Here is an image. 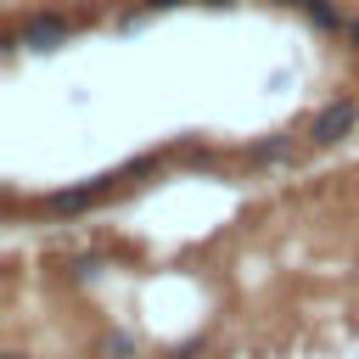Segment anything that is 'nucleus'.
I'll use <instances>...</instances> for the list:
<instances>
[{
	"instance_id": "1",
	"label": "nucleus",
	"mask_w": 359,
	"mask_h": 359,
	"mask_svg": "<svg viewBox=\"0 0 359 359\" xmlns=\"http://www.w3.org/2000/svg\"><path fill=\"white\" fill-rule=\"evenodd\" d=\"M67 34H73V22H67L62 11H34V17H22V22L11 28L6 45H11V50H17V45H22V50H56Z\"/></svg>"
},
{
	"instance_id": "2",
	"label": "nucleus",
	"mask_w": 359,
	"mask_h": 359,
	"mask_svg": "<svg viewBox=\"0 0 359 359\" xmlns=\"http://www.w3.org/2000/svg\"><path fill=\"white\" fill-rule=\"evenodd\" d=\"M353 129H359V101L337 95V101H325V107L314 112V123H309V140H314V146H342Z\"/></svg>"
},
{
	"instance_id": "3",
	"label": "nucleus",
	"mask_w": 359,
	"mask_h": 359,
	"mask_svg": "<svg viewBox=\"0 0 359 359\" xmlns=\"http://www.w3.org/2000/svg\"><path fill=\"white\" fill-rule=\"evenodd\" d=\"M95 196H107V180H84V185L50 191V196H45V213H79V208H90Z\"/></svg>"
},
{
	"instance_id": "4",
	"label": "nucleus",
	"mask_w": 359,
	"mask_h": 359,
	"mask_svg": "<svg viewBox=\"0 0 359 359\" xmlns=\"http://www.w3.org/2000/svg\"><path fill=\"white\" fill-rule=\"evenodd\" d=\"M303 17H309L314 28H325V34H342V28H348V22L337 17V6H331V0H303Z\"/></svg>"
},
{
	"instance_id": "5",
	"label": "nucleus",
	"mask_w": 359,
	"mask_h": 359,
	"mask_svg": "<svg viewBox=\"0 0 359 359\" xmlns=\"http://www.w3.org/2000/svg\"><path fill=\"white\" fill-rule=\"evenodd\" d=\"M129 353H135V337L112 331V337H107V359H129Z\"/></svg>"
},
{
	"instance_id": "6",
	"label": "nucleus",
	"mask_w": 359,
	"mask_h": 359,
	"mask_svg": "<svg viewBox=\"0 0 359 359\" xmlns=\"http://www.w3.org/2000/svg\"><path fill=\"white\" fill-rule=\"evenodd\" d=\"M269 157H286V140H258L252 146V163H269Z\"/></svg>"
},
{
	"instance_id": "7",
	"label": "nucleus",
	"mask_w": 359,
	"mask_h": 359,
	"mask_svg": "<svg viewBox=\"0 0 359 359\" xmlns=\"http://www.w3.org/2000/svg\"><path fill=\"white\" fill-rule=\"evenodd\" d=\"M342 34H348V45H353V50H359V17H353V22H348V28H342Z\"/></svg>"
},
{
	"instance_id": "8",
	"label": "nucleus",
	"mask_w": 359,
	"mask_h": 359,
	"mask_svg": "<svg viewBox=\"0 0 359 359\" xmlns=\"http://www.w3.org/2000/svg\"><path fill=\"white\" fill-rule=\"evenodd\" d=\"M146 11H168V6H180V0H140Z\"/></svg>"
},
{
	"instance_id": "9",
	"label": "nucleus",
	"mask_w": 359,
	"mask_h": 359,
	"mask_svg": "<svg viewBox=\"0 0 359 359\" xmlns=\"http://www.w3.org/2000/svg\"><path fill=\"white\" fill-rule=\"evenodd\" d=\"M202 6H236V0H202Z\"/></svg>"
},
{
	"instance_id": "10",
	"label": "nucleus",
	"mask_w": 359,
	"mask_h": 359,
	"mask_svg": "<svg viewBox=\"0 0 359 359\" xmlns=\"http://www.w3.org/2000/svg\"><path fill=\"white\" fill-rule=\"evenodd\" d=\"M275 6H303V0H275Z\"/></svg>"
},
{
	"instance_id": "11",
	"label": "nucleus",
	"mask_w": 359,
	"mask_h": 359,
	"mask_svg": "<svg viewBox=\"0 0 359 359\" xmlns=\"http://www.w3.org/2000/svg\"><path fill=\"white\" fill-rule=\"evenodd\" d=\"M6 359H22V353H6Z\"/></svg>"
}]
</instances>
